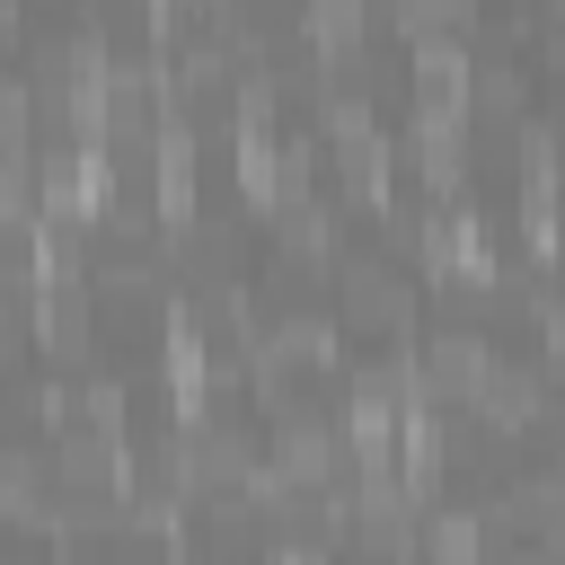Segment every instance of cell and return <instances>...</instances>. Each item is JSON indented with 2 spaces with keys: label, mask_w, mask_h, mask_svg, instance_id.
<instances>
[{
  "label": "cell",
  "mask_w": 565,
  "mask_h": 565,
  "mask_svg": "<svg viewBox=\"0 0 565 565\" xmlns=\"http://www.w3.org/2000/svg\"><path fill=\"white\" fill-rule=\"evenodd\" d=\"M468 106H441V97H415V115H406V159H415V177L424 185H459L468 177Z\"/></svg>",
  "instance_id": "6da1fadb"
},
{
  "label": "cell",
  "mask_w": 565,
  "mask_h": 565,
  "mask_svg": "<svg viewBox=\"0 0 565 565\" xmlns=\"http://www.w3.org/2000/svg\"><path fill=\"white\" fill-rule=\"evenodd\" d=\"M494 362H503V353H494L477 327H441V335L424 344V362H415V388H450V397H477Z\"/></svg>",
  "instance_id": "7a4b0ae2"
},
{
  "label": "cell",
  "mask_w": 565,
  "mask_h": 565,
  "mask_svg": "<svg viewBox=\"0 0 565 565\" xmlns=\"http://www.w3.org/2000/svg\"><path fill=\"white\" fill-rule=\"evenodd\" d=\"M344 309L362 327H406L415 318V282L388 265V256H344Z\"/></svg>",
  "instance_id": "3957f363"
},
{
  "label": "cell",
  "mask_w": 565,
  "mask_h": 565,
  "mask_svg": "<svg viewBox=\"0 0 565 565\" xmlns=\"http://www.w3.org/2000/svg\"><path fill=\"white\" fill-rule=\"evenodd\" d=\"M486 512H468V503H424V521H415V547L433 556V565H477L486 556Z\"/></svg>",
  "instance_id": "277c9868"
},
{
  "label": "cell",
  "mask_w": 565,
  "mask_h": 565,
  "mask_svg": "<svg viewBox=\"0 0 565 565\" xmlns=\"http://www.w3.org/2000/svg\"><path fill=\"white\" fill-rule=\"evenodd\" d=\"M539 406H547V371H539V362H494L486 388H477V415H494V433L530 424Z\"/></svg>",
  "instance_id": "5b68a950"
},
{
  "label": "cell",
  "mask_w": 565,
  "mask_h": 565,
  "mask_svg": "<svg viewBox=\"0 0 565 565\" xmlns=\"http://www.w3.org/2000/svg\"><path fill=\"white\" fill-rule=\"evenodd\" d=\"M335 168H344V185H353V194H388V132L371 124V132L335 141Z\"/></svg>",
  "instance_id": "8992f818"
},
{
  "label": "cell",
  "mask_w": 565,
  "mask_h": 565,
  "mask_svg": "<svg viewBox=\"0 0 565 565\" xmlns=\"http://www.w3.org/2000/svg\"><path fill=\"white\" fill-rule=\"evenodd\" d=\"M282 238L300 247V256H327L335 247V221H327V203L309 194V203H282Z\"/></svg>",
  "instance_id": "52a82bcc"
},
{
  "label": "cell",
  "mask_w": 565,
  "mask_h": 565,
  "mask_svg": "<svg viewBox=\"0 0 565 565\" xmlns=\"http://www.w3.org/2000/svg\"><path fill=\"white\" fill-rule=\"evenodd\" d=\"M309 44H362V0H327V9H309Z\"/></svg>",
  "instance_id": "ba28073f"
},
{
  "label": "cell",
  "mask_w": 565,
  "mask_h": 565,
  "mask_svg": "<svg viewBox=\"0 0 565 565\" xmlns=\"http://www.w3.org/2000/svg\"><path fill=\"white\" fill-rule=\"evenodd\" d=\"M265 565H335L327 547H282V556H265Z\"/></svg>",
  "instance_id": "9c48e42d"
},
{
  "label": "cell",
  "mask_w": 565,
  "mask_h": 565,
  "mask_svg": "<svg viewBox=\"0 0 565 565\" xmlns=\"http://www.w3.org/2000/svg\"><path fill=\"white\" fill-rule=\"evenodd\" d=\"M9 282H18V256H9V238H0V309H9Z\"/></svg>",
  "instance_id": "30bf717a"
},
{
  "label": "cell",
  "mask_w": 565,
  "mask_h": 565,
  "mask_svg": "<svg viewBox=\"0 0 565 565\" xmlns=\"http://www.w3.org/2000/svg\"><path fill=\"white\" fill-rule=\"evenodd\" d=\"M494 565H547V547H521V556H494Z\"/></svg>",
  "instance_id": "8fae6325"
}]
</instances>
